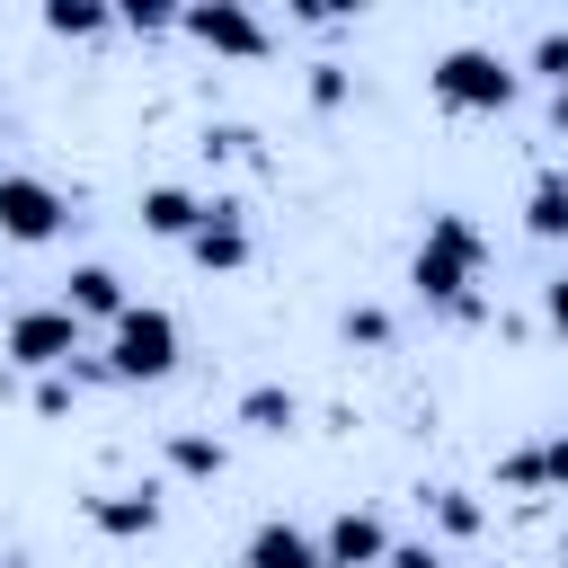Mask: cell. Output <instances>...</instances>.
<instances>
[{
  "mask_svg": "<svg viewBox=\"0 0 568 568\" xmlns=\"http://www.w3.org/2000/svg\"><path fill=\"white\" fill-rule=\"evenodd\" d=\"M62 311H71L80 328H89V320H106V328H115V320H124L133 302H124V275L89 257V266H71V275H62Z\"/></svg>",
  "mask_w": 568,
  "mask_h": 568,
  "instance_id": "obj_10",
  "label": "cell"
},
{
  "mask_svg": "<svg viewBox=\"0 0 568 568\" xmlns=\"http://www.w3.org/2000/svg\"><path fill=\"white\" fill-rule=\"evenodd\" d=\"M479 266H488L479 222H470V213H435L426 240H417V257H408V284H417L426 302H444V311H479V302H470Z\"/></svg>",
  "mask_w": 568,
  "mask_h": 568,
  "instance_id": "obj_1",
  "label": "cell"
},
{
  "mask_svg": "<svg viewBox=\"0 0 568 568\" xmlns=\"http://www.w3.org/2000/svg\"><path fill=\"white\" fill-rule=\"evenodd\" d=\"M106 27H115V9H98V0H44V36H62V44H89Z\"/></svg>",
  "mask_w": 568,
  "mask_h": 568,
  "instance_id": "obj_16",
  "label": "cell"
},
{
  "mask_svg": "<svg viewBox=\"0 0 568 568\" xmlns=\"http://www.w3.org/2000/svg\"><path fill=\"white\" fill-rule=\"evenodd\" d=\"M524 231H532V240H568V178H559V169H541V178L524 186Z\"/></svg>",
  "mask_w": 568,
  "mask_h": 568,
  "instance_id": "obj_14",
  "label": "cell"
},
{
  "mask_svg": "<svg viewBox=\"0 0 568 568\" xmlns=\"http://www.w3.org/2000/svg\"><path fill=\"white\" fill-rule=\"evenodd\" d=\"M186 257H195L204 275H240V266H248V222H240V204H231V195H213V204H204V222H195Z\"/></svg>",
  "mask_w": 568,
  "mask_h": 568,
  "instance_id": "obj_7",
  "label": "cell"
},
{
  "mask_svg": "<svg viewBox=\"0 0 568 568\" xmlns=\"http://www.w3.org/2000/svg\"><path fill=\"white\" fill-rule=\"evenodd\" d=\"M532 71H541V80H550V89H559V80H568V27H550V36H541V44H532Z\"/></svg>",
  "mask_w": 568,
  "mask_h": 568,
  "instance_id": "obj_20",
  "label": "cell"
},
{
  "mask_svg": "<svg viewBox=\"0 0 568 568\" xmlns=\"http://www.w3.org/2000/svg\"><path fill=\"white\" fill-rule=\"evenodd\" d=\"M320 559H328V568H382V559H390V532H382V515H364V506L328 515V532H320Z\"/></svg>",
  "mask_w": 568,
  "mask_h": 568,
  "instance_id": "obj_9",
  "label": "cell"
},
{
  "mask_svg": "<svg viewBox=\"0 0 568 568\" xmlns=\"http://www.w3.org/2000/svg\"><path fill=\"white\" fill-rule=\"evenodd\" d=\"M382 568H435V550H426V541H408V550L390 541V559H382Z\"/></svg>",
  "mask_w": 568,
  "mask_h": 568,
  "instance_id": "obj_25",
  "label": "cell"
},
{
  "mask_svg": "<svg viewBox=\"0 0 568 568\" xmlns=\"http://www.w3.org/2000/svg\"><path fill=\"white\" fill-rule=\"evenodd\" d=\"M541 320L568 337V275H550V284H541Z\"/></svg>",
  "mask_w": 568,
  "mask_h": 568,
  "instance_id": "obj_23",
  "label": "cell"
},
{
  "mask_svg": "<svg viewBox=\"0 0 568 568\" xmlns=\"http://www.w3.org/2000/svg\"><path fill=\"white\" fill-rule=\"evenodd\" d=\"M435 524H444L453 541H470L488 515H479V497H470V488H435Z\"/></svg>",
  "mask_w": 568,
  "mask_h": 568,
  "instance_id": "obj_17",
  "label": "cell"
},
{
  "mask_svg": "<svg viewBox=\"0 0 568 568\" xmlns=\"http://www.w3.org/2000/svg\"><path fill=\"white\" fill-rule=\"evenodd\" d=\"M515 89H524V71L506 53H488V44H453L435 62V98L462 106V115H497V106H515Z\"/></svg>",
  "mask_w": 568,
  "mask_h": 568,
  "instance_id": "obj_3",
  "label": "cell"
},
{
  "mask_svg": "<svg viewBox=\"0 0 568 568\" xmlns=\"http://www.w3.org/2000/svg\"><path fill=\"white\" fill-rule=\"evenodd\" d=\"M62 222H71V204H62V186H53V178L0 169V240H9V248H44Z\"/></svg>",
  "mask_w": 568,
  "mask_h": 568,
  "instance_id": "obj_5",
  "label": "cell"
},
{
  "mask_svg": "<svg viewBox=\"0 0 568 568\" xmlns=\"http://www.w3.org/2000/svg\"><path fill=\"white\" fill-rule=\"evenodd\" d=\"M178 320L160 302H133L115 328H106V382H169L178 373Z\"/></svg>",
  "mask_w": 568,
  "mask_h": 568,
  "instance_id": "obj_2",
  "label": "cell"
},
{
  "mask_svg": "<svg viewBox=\"0 0 568 568\" xmlns=\"http://www.w3.org/2000/svg\"><path fill=\"white\" fill-rule=\"evenodd\" d=\"M302 89H311V106H320V115H328V106H346V62H311V80H302Z\"/></svg>",
  "mask_w": 568,
  "mask_h": 568,
  "instance_id": "obj_19",
  "label": "cell"
},
{
  "mask_svg": "<svg viewBox=\"0 0 568 568\" xmlns=\"http://www.w3.org/2000/svg\"><path fill=\"white\" fill-rule=\"evenodd\" d=\"M89 532H106V541H151V532H160V488H98V497H89Z\"/></svg>",
  "mask_w": 568,
  "mask_h": 568,
  "instance_id": "obj_8",
  "label": "cell"
},
{
  "mask_svg": "<svg viewBox=\"0 0 568 568\" xmlns=\"http://www.w3.org/2000/svg\"><path fill=\"white\" fill-rule=\"evenodd\" d=\"M550 124H559V133H568V80H559V89H550Z\"/></svg>",
  "mask_w": 568,
  "mask_h": 568,
  "instance_id": "obj_26",
  "label": "cell"
},
{
  "mask_svg": "<svg viewBox=\"0 0 568 568\" xmlns=\"http://www.w3.org/2000/svg\"><path fill=\"white\" fill-rule=\"evenodd\" d=\"M178 27H186L204 53H222V62H266V53H275L266 18L240 9V0H195V9H178Z\"/></svg>",
  "mask_w": 568,
  "mask_h": 568,
  "instance_id": "obj_6",
  "label": "cell"
},
{
  "mask_svg": "<svg viewBox=\"0 0 568 568\" xmlns=\"http://www.w3.org/2000/svg\"><path fill=\"white\" fill-rule=\"evenodd\" d=\"M0 355H9L18 373H62V364L80 355V320H71L62 302H36V311H9V328H0Z\"/></svg>",
  "mask_w": 568,
  "mask_h": 568,
  "instance_id": "obj_4",
  "label": "cell"
},
{
  "mask_svg": "<svg viewBox=\"0 0 568 568\" xmlns=\"http://www.w3.org/2000/svg\"><path fill=\"white\" fill-rule=\"evenodd\" d=\"M195 222H204L195 186H142V231L151 240H195Z\"/></svg>",
  "mask_w": 568,
  "mask_h": 568,
  "instance_id": "obj_12",
  "label": "cell"
},
{
  "mask_svg": "<svg viewBox=\"0 0 568 568\" xmlns=\"http://www.w3.org/2000/svg\"><path fill=\"white\" fill-rule=\"evenodd\" d=\"M124 27H133V36H160V27H178V9H160V0H133V9H124Z\"/></svg>",
  "mask_w": 568,
  "mask_h": 568,
  "instance_id": "obj_22",
  "label": "cell"
},
{
  "mask_svg": "<svg viewBox=\"0 0 568 568\" xmlns=\"http://www.w3.org/2000/svg\"><path fill=\"white\" fill-rule=\"evenodd\" d=\"M36 408H44V417H62V408H71V382H62V373H44V382H36Z\"/></svg>",
  "mask_w": 568,
  "mask_h": 568,
  "instance_id": "obj_24",
  "label": "cell"
},
{
  "mask_svg": "<svg viewBox=\"0 0 568 568\" xmlns=\"http://www.w3.org/2000/svg\"><path fill=\"white\" fill-rule=\"evenodd\" d=\"M532 479H541V488H568V435L532 444Z\"/></svg>",
  "mask_w": 568,
  "mask_h": 568,
  "instance_id": "obj_21",
  "label": "cell"
},
{
  "mask_svg": "<svg viewBox=\"0 0 568 568\" xmlns=\"http://www.w3.org/2000/svg\"><path fill=\"white\" fill-rule=\"evenodd\" d=\"M337 328H346V346H390V311H373V302H355Z\"/></svg>",
  "mask_w": 568,
  "mask_h": 568,
  "instance_id": "obj_18",
  "label": "cell"
},
{
  "mask_svg": "<svg viewBox=\"0 0 568 568\" xmlns=\"http://www.w3.org/2000/svg\"><path fill=\"white\" fill-rule=\"evenodd\" d=\"M240 426H248V435H293V426H302V399H293L284 382H257V390H240Z\"/></svg>",
  "mask_w": 568,
  "mask_h": 568,
  "instance_id": "obj_13",
  "label": "cell"
},
{
  "mask_svg": "<svg viewBox=\"0 0 568 568\" xmlns=\"http://www.w3.org/2000/svg\"><path fill=\"white\" fill-rule=\"evenodd\" d=\"M240 568H328V559H320V532H302V524H257V532L240 541Z\"/></svg>",
  "mask_w": 568,
  "mask_h": 568,
  "instance_id": "obj_11",
  "label": "cell"
},
{
  "mask_svg": "<svg viewBox=\"0 0 568 568\" xmlns=\"http://www.w3.org/2000/svg\"><path fill=\"white\" fill-rule=\"evenodd\" d=\"M169 470H178V479H222V470H231V453H222V435L178 426V435H169Z\"/></svg>",
  "mask_w": 568,
  "mask_h": 568,
  "instance_id": "obj_15",
  "label": "cell"
}]
</instances>
